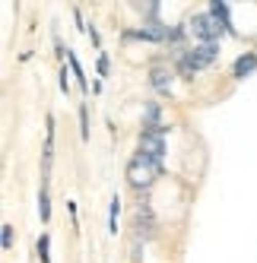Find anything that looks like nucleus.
Wrapping results in <instances>:
<instances>
[{"mask_svg": "<svg viewBox=\"0 0 257 263\" xmlns=\"http://www.w3.org/2000/svg\"><path fill=\"white\" fill-rule=\"evenodd\" d=\"M13 235H16V232H13V225L4 222V229H0V248H4V251L13 248Z\"/></svg>", "mask_w": 257, "mask_h": 263, "instance_id": "13", "label": "nucleus"}, {"mask_svg": "<svg viewBox=\"0 0 257 263\" xmlns=\"http://www.w3.org/2000/svg\"><path fill=\"white\" fill-rule=\"evenodd\" d=\"M188 29H191V35H194V42H219V39H223V32H226V26L219 23L210 10L191 16Z\"/></svg>", "mask_w": 257, "mask_h": 263, "instance_id": "2", "label": "nucleus"}, {"mask_svg": "<svg viewBox=\"0 0 257 263\" xmlns=\"http://www.w3.org/2000/svg\"><path fill=\"white\" fill-rule=\"evenodd\" d=\"M61 92L70 96V73H67V67H61Z\"/></svg>", "mask_w": 257, "mask_h": 263, "instance_id": "14", "label": "nucleus"}, {"mask_svg": "<svg viewBox=\"0 0 257 263\" xmlns=\"http://www.w3.org/2000/svg\"><path fill=\"white\" fill-rule=\"evenodd\" d=\"M118 216H121V197L115 194L108 200V235H118Z\"/></svg>", "mask_w": 257, "mask_h": 263, "instance_id": "7", "label": "nucleus"}, {"mask_svg": "<svg viewBox=\"0 0 257 263\" xmlns=\"http://www.w3.org/2000/svg\"><path fill=\"white\" fill-rule=\"evenodd\" d=\"M67 64H70V70H73V80L80 83V89L89 96V83H86V73H83V67H80V61H77V54L73 51H67Z\"/></svg>", "mask_w": 257, "mask_h": 263, "instance_id": "8", "label": "nucleus"}, {"mask_svg": "<svg viewBox=\"0 0 257 263\" xmlns=\"http://www.w3.org/2000/svg\"><path fill=\"white\" fill-rule=\"evenodd\" d=\"M210 13H213L223 26H226V32H232V35H235V26H232V10H229L226 0H213V4H210Z\"/></svg>", "mask_w": 257, "mask_h": 263, "instance_id": "6", "label": "nucleus"}, {"mask_svg": "<svg viewBox=\"0 0 257 263\" xmlns=\"http://www.w3.org/2000/svg\"><path fill=\"white\" fill-rule=\"evenodd\" d=\"M80 140L89 143V105H80Z\"/></svg>", "mask_w": 257, "mask_h": 263, "instance_id": "12", "label": "nucleus"}, {"mask_svg": "<svg viewBox=\"0 0 257 263\" xmlns=\"http://www.w3.org/2000/svg\"><path fill=\"white\" fill-rule=\"evenodd\" d=\"M159 118H162V108L156 102L143 105V127H159Z\"/></svg>", "mask_w": 257, "mask_h": 263, "instance_id": "9", "label": "nucleus"}, {"mask_svg": "<svg viewBox=\"0 0 257 263\" xmlns=\"http://www.w3.org/2000/svg\"><path fill=\"white\" fill-rule=\"evenodd\" d=\"M35 251H39V260H42V263H51V235H48V232L39 235V241H35Z\"/></svg>", "mask_w": 257, "mask_h": 263, "instance_id": "10", "label": "nucleus"}, {"mask_svg": "<svg viewBox=\"0 0 257 263\" xmlns=\"http://www.w3.org/2000/svg\"><path fill=\"white\" fill-rule=\"evenodd\" d=\"M108 67H112V64H108V54H99V77H105Z\"/></svg>", "mask_w": 257, "mask_h": 263, "instance_id": "16", "label": "nucleus"}, {"mask_svg": "<svg viewBox=\"0 0 257 263\" xmlns=\"http://www.w3.org/2000/svg\"><path fill=\"white\" fill-rule=\"evenodd\" d=\"M86 35H89V42H93V48H102V39H99V32H96L93 26L86 29Z\"/></svg>", "mask_w": 257, "mask_h": 263, "instance_id": "15", "label": "nucleus"}, {"mask_svg": "<svg viewBox=\"0 0 257 263\" xmlns=\"http://www.w3.org/2000/svg\"><path fill=\"white\" fill-rule=\"evenodd\" d=\"M137 146H140L143 156L162 162V159H165V127H143Z\"/></svg>", "mask_w": 257, "mask_h": 263, "instance_id": "3", "label": "nucleus"}, {"mask_svg": "<svg viewBox=\"0 0 257 263\" xmlns=\"http://www.w3.org/2000/svg\"><path fill=\"white\" fill-rule=\"evenodd\" d=\"M172 70H169V64H162V61H153L150 64V83L159 89V92H169L172 89Z\"/></svg>", "mask_w": 257, "mask_h": 263, "instance_id": "4", "label": "nucleus"}, {"mask_svg": "<svg viewBox=\"0 0 257 263\" xmlns=\"http://www.w3.org/2000/svg\"><path fill=\"white\" fill-rule=\"evenodd\" d=\"M254 70H257V51H248V54H242V58L235 61L232 77H235V80H245V77H251Z\"/></svg>", "mask_w": 257, "mask_h": 263, "instance_id": "5", "label": "nucleus"}, {"mask_svg": "<svg viewBox=\"0 0 257 263\" xmlns=\"http://www.w3.org/2000/svg\"><path fill=\"white\" fill-rule=\"evenodd\" d=\"M127 184L131 187H137V191H146V187H153L156 184V178L162 175V162H156V159H150V156H143V153H137L131 162H127Z\"/></svg>", "mask_w": 257, "mask_h": 263, "instance_id": "1", "label": "nucleus"}, {"mask_svg": "<svg viewBox=\"0 0 257 263\" xmlns=\"http://www.w3.org/2000/svg\"><path fill=\"white\" fill-rule=\"evenodd\" d=\"M39 216H42V222L51 219V194H48V184H42V191H39Z\"/></svg>", "mask_w": 257, "mask_h": 263, "instance_id": "11", "label": "nucleus"}]
</instances>
